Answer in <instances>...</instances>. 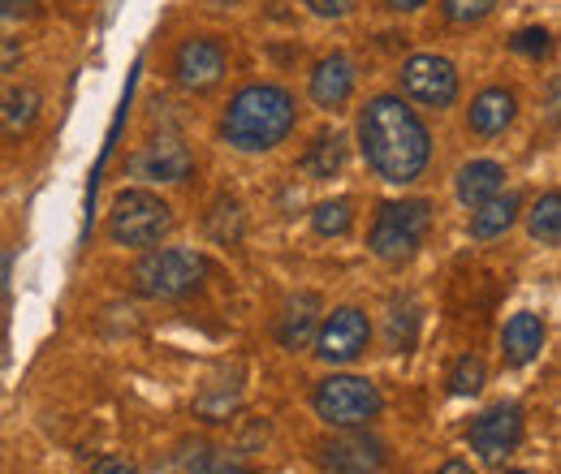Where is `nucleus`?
Wrapping results in <instances>:
<instances>
[{
  "mask_svg": "<svg viewBox=\"0 0 561 474\" xmlns=\"http://www.w3.org/2000/svg\"><path fill=\"white\" fill-rule=\"evenodd\" d=\"M518 211H523V199L514 190H496L492 199L471 207V238L476 242H492V238L510 233L518 224Z\"/></svg>",
  "mask_w": 561,
  "mask_h": 474,
  "instance_id": "6ab92c4d",
  "label": "nucleus"
},
{
  "mask_svg": "<svg viewBox=\"0 0 561 474\" xmlns=\"http://www.w3.org/2000/svg\"><path fill=\"white\" fill-rule=\"evenodd\" d=\"M545 337H549L545 315H536V311L510 315L505 328H501V362H505V367H527V362H536L540 349H545Z\"/></svg>",
  "mask_w": 561,
  "mask_h": 474,
  "instance_id": "dca6fc26",
  "label": "nucleus"
},
{
  "mask_svg": "<svg viewBox=\"0 0 561 474\" xmlns=\"http://www.w3.org/2000/svg\"><path fill=\"white\" fill-rule=\"evenodd\" d=\"M484 384H489L484 358H480V354H462V358L454 362V371H449V393H454V397H476Z\"/></svg>",
  "mask_w": 561,
  "mask_h": 474,
  "instance_id": "b1692460",
  "label": "nucleus"
},
{
  "mask_svg": "<svg viewBox=\"0 0 561 474\" xmlns=\"http://www.w3.org/2000/svg\"><path fill=\"white\" fill-rule=\"evenodd\" d=\"M294 126H298V100L280 82L242 86L220 113V138L247 155L277 151L280 142L294 135Z\"/></svg>",
  "mask_w": 561,
  "mask_h": 474,
  "instance_id": "f03ea898",
  "label": "nucleus"
},
{
  "mask_svg": "<svg viewBox=\"0 0 561 474\" xmlns=\"http://www.w3.org/2000/svg\"><path fill=\"white\" fill-rule=\"evenodd\" d=\"M398 86H402V100H415L420 108H454L458 104V91H462V78L458 66L440 53H420L411 61H402L398 73Z\"/></svg>",
  "mask_w": 561,
  "mask_h": 474,
  "instance_id": "0eeeda50",
  "label": "nucleus"
},
{
  "mask_svg": "<svg viewBox=\"0 0 561 474\" xmlns=\"http://www.w3.org/2000/svg\"><path fill=\"white\" fill-rule=\"evenodd\" d=\"M432 229V204L427 199H398V204H380L371 229H367V251L380 264H407L415 259Z\"/></svg>",
  "mask_w": 561,
  "mask_h": 474,
  "instance_id": "39448f33",
  "label": "nucleus"
},
{
  "mask_svg": "<svg viewBox=\"0 0 561 474\" xmlns=\"http://www.w3.org/2000/svg\"><path fill=\"white\" fill-rule=\"evenodd\" d=\"M510 48H514L518 57H531V61H540V57H549V48H553V35H549L545 26H527V31H518V35L510 39Z\"/></svg>",
  "mask_w": 561,
  "mask_h": 474,
  "instance_id": "bb28decb",
  "label": "nucleus"
},
{
  "mask_svg": "<svg viewBox=\"0 0 561 474\" xmlns=\"http://www.w3.org/2000/svg\"><path fill=\"white\" fill-rule=\"evenodd\" d=\"M26 61V48L18 44V39H9V35H0V78L4 73H13V69Z\"/></svg>",
  "mask_w": 561,
  "mask_h": 474,
  "instance_id": "7c9ffc66",
  "label": "nucleus"
},
{
  "mask_svg": "<svg viewBox=\"0 0 561 474\" xmlns=\"http://www.w3.org/2000/svg\"><path fill=\"white\" fill-rule=\"evenodd\" d=\"M505 474H531V471H505Z\"/></svg>",
  "mask_w": 561,
  "mask_h": 474,
  "instance_id": "c9c22d12",
  "label": "nucleus"
},
{
  "mask_svg": "<svg viewBox=\"0 0 561 474\" xmlns=\"http://www.w3.org/2000/svg\"><path fill=\"white\" fill-rule=\"evenodd\" d=\"M385 4H389L393 13H415V9H423L427 0H385Z\"/></svg>",
  "mask_w": 561,
  "mask_h": 474,
  "instance_id": "72a5a7b5",
  "label": "nucleus"
},
{
  "mask_svg": "<svg viewBox=\"0 0 561 474\" xmlns=\"http://www.w3.org/2000/svg\"><path fill=\"white\" fill-rule=\"evenodd\" d=\"M178 466H182V474H251V466H247L238 453H229V449H208L204 440L182 444Z\"/></svg>",
  "mask_w": 561,
  "mask_h": 474,
  "instance_id": "aec40b11",
  "label": "nucleus"
},
{
  "mask_svg": "<svg viewBox=\"0 0 561 474\" xmlns=\"http://www.w3.org/2000/svg\"><path fill=\"white\" fill-rule=\"evenodd\" d=\"M411 340H415V307L407 302V311H402V307H393V315H389V345L402 354Z\"/></svg>",
  "mask_w": 561,
  "mask_h": 474,
  "instance_id": "cd10ccee",
  "label": "nucleus"
},
{
  "mask_svg": "<svg viewBox=\"0 0 561 474\" xmlns=\"http://www.w3.org/2000/svg\"><path fill=\"white\" fill-rule=\"evenodd\" d=\"M358 151L389 186H411L427 173L432 130L402 95H371L358 113Z\"/></svg>",
  "mask_w": 561,
  "mask_h": 474,
  "instance_id": "f257e3e1",
  "label": "nucleus"
},
{
  "mask_svg": "<svg viewBox=\"0 0 561 474\" xmlns=\"http://www.w3.org/2000/svg\"><path fill=\"white\" fill-rule=\"evenodd\" d=\"M208 259L199 251L186 246H151L135 264V289L142 298H160V302H182L191 293L204 289Z\"/></svg>",
  "mask_w": 561,
  "mask_h": 474,
  "instance_id": "20e7f679",
  "label": "nucleus"
},
{
  "mask_svg": "<svg viewBox=\"0 0 561 474\" xmlns=\"http://www.w3.org/2000/svg\"><path fill=\"white\" fill-rule=\"evenodd\" d=\"M311 340H316V358L320 362L351 367V362H358L367 354V345H371V320L358 307H337V311H329L320 320V328H316Z\"/></svg>",
  "mask_w": 561,
  "mask_h": 474,
  "instance_id": "6e6552de",
  "label": "nucleus"
},
{
  "mask_svg": "<svg viewBox=\"0 0 561 474\" xmlns=\"http://www.w3.org/2000/svg\"><path fill=\"white\" fill-rule=\"evenodd\" d=\"M354 82H358V69L346 53H333V57H320L316 66H311V78H307V95H311V104L316 108H324V113H337V108H346L354 95Z\"/></svg>",
  "mask_w": 561,
  "mask_h": 474,
  "instance_id": "ddd939ff",
  "label": "nucleus"
},
{
  "mask_svg": "<svg viewBox=\"0 0 561 474\" xmlns=\"http://www.w3.org/2000/svg\"><path fill=\"white\" fill-rule=\"evenodd\" d=\"M492 9H496V0H440L445 22H454V26H476V22L489 18Z\"/></svg>",
  "mask_w": 561,
  "mask_h": 474,
  "instance_id": "a878e982",
  "label": "nucleus"
},
{
  "mask_svg": "<svg viewBox=\"0 0 561 474\" xmlns=\"http://www.w3.org/2000/svg\"><path fill=\"white\" fill-rule=\"evenodd\" d=\"M316 18H329V22H337V18H351L354 9H358V0H302Z\"/></svg>",
  "mask_w": 561,
  "mask_h": 474,
  "instance_id": "c756f323",
  "label": "nucleus"
},
{
  "mask_svg": "<svg viewBox=\"0 0 561 474\" xmlns=\"http://www.w3.org/2000/svg\"><path fill=\"white\" fill-rule=\"evenodd\" d=\"M527 233L540 242V246H558L561 242V195L558 190H545L531 211H527Z\"/></svg>",
  "mask_w": 561,
  "mask_h": 474,
  "instance_id": "4be33fe9",
  "label": "nucleus"
},
{
  "mask_svg": "<svg viewBox=\"0 0 561 474\" xmlns=\"http://www.w3.org/2000/svg\"><path fill=\"white\" fill-rule=\"evenodd\" d=\"M342 164H346V138L342 135H320L311 147H307V155H302V173H307L311 182H329V177H337Z\"/></svg>",
  "mask_w": 561,
  "mask_h": 474,
  "instance_id": "412c9836",
  "label": "nucleus"
},
{
  "mask_svg": "<svg viewBox=\"0 0 561 474\" xmlns=\"http://www.w3.org/2000/svg\"><path fill=\"white\" fill-rule=\"evenodd\" d=\"M311 409H316L320 423H329L337 431H351V427H371L385 409V397L367 375H329V380L316 384Z\"/></svg>",
  "mask_w": 561,
  "mask_h": 474,
  "instance_id": "423d86ee",
  "label": "nucleus"
},
{
  "mask_svg": "<svg viewBox=\"0 0 561 474\" xmlns=\"http://www.w3.org/2000/svg\"><path fill=\"white\" fill-rule=\"evenodd\" d=\"M173 229H178L173 207L164 204L156 190H147V186L117 190L113 204H108V220H104V238L113 246H126V251H151Z\"/></svg>",
  "mask_w": 561,
  "mask_h": 474,
  "instance_id": "7ed1b4c3",
  "label": "nucleus"
},
{
  "mask_svg": "<svg viewBox=\"0 0 561 474\" xmlns=\"http://www.w3.org/2000/svg\"><path fill=\"white\" fill-rule=\"evenodd\" d=\"M514 117H518V100H514L510 86H484V91L471 100V108H467V126H471L476 138L505 135V130L514 126Z\"/></svg>",
  "mask_w": 561,
  "mask_h": 474,
  "instance_id": "f3484780",
  "label": "nucleus"
},
{
  "mask_svg": "<svg viewBox=\"0 0 561 474\" xmlns=\"http://www.w3.org/2000/svg\"><path fill=\"white\" fill-rule=\"evenodd\" d=\"M44 117V91L35 82H9L0 91V138L31 135Z\"/></svg>",
  "mask_w": 561,
  "mask_h": 474,
  "instance_id": "4468645a",
  "label": "nucleus"
},
{
  "mask_svg": "<svg viewBox=\"0 0 561 474\" xmlns=\"http://www.w3.org/2000/svg\"><path fill=\"white\" fill-rule=\"evenodd\" d=\"M316 462L329 474H380L385 471V440L367 427H351L324 444H316Z\"/></svg>",
  "mask_w": 561,
  "mask_h": 474,
  "instance_id": "9b49d317",
  "label": "nucleus"
},
{
  "mask_svg": "<svg viewBox=\"0 0 561 474\" xmlns=\"http://www.w3.org/2000/svg\"><path fill=\"white\" fill-rule=\"evenodd\" d=\"M242 402V393H238V384L233 389H204V397L195 402V414L204 418V423H225L233 409Z\"/></svg>",
  "mask_w": 561,
  "mask_h": 474,
  "instance_id": "393cba45",
  "label": "nucleus"
},
{
  "mask_svg": "<svg viewBox=\"0 0 561 474\" xmlns=\"http://www.w3.org/2000/svg\"><path fill=\"white\" fill-rule=\"evenodd\" d=\"M91 474H139V471H135L130 458H122V453H104V458L91 466Z\"/></svg>",
  "mask_w": 561,
  "mask_h": 474,
  "instance_id": "2f4dec72",
  "label": "nucleus"
},
{
  "mask_svg": "<svg viewBox=\"0 0 561 474\" xmlns=\"http://www.w3.org/2000/svg\"><path fill=\"white\" fill-rule=\"evenodd\" d=\"M549 122H553V126H558V82H553V86H549Z\"/></svg>",
  "mask_w": 561,
  "mask_h": 474,
  "instance_id": "f704fd0d",
  "label": "nucleus"
},
{
  "mask_svg": "<svg viewBox=\"0 0 561 474\" xmlns=\"http://www.w3.org/2000/svg\"><path fill=\"white\" fill-rule=\"evenodd\" d=\"M320 315H324L320 293H294V298H285L280 320H277V345L280 349H285V354L307 349L311 337H316V328H320Z\"/></svg>",
  "mask_w": 561,
  "mask_h": 474,
  "instance_id": "2eb2a0df",
  "label": "nucleus"
},
{
  "mask_svg": "<svg viewBox=\"0 0 561 474\" xmlns=\"http://www.w3.org/2000/svg\"><path fill=\"white\" fill-rule=\"evenodd\" d=\"M354 224V199H324L311 211V229L320 238H346Z\"/></svg>",
  "mask_w": 561,
  "mask_h": 474,
  "instance_id": "5701e85b",
  "label": "nucleus"
},
{
  "mask_svg": "<svg viewBox=\"0 0 561 474\" xmlns=\"http://www.w3.org/2000/svg\"><path fill=\"white\" fill-rule=\"evenodd\" d=\"M523 406L518 402H496L489 406L471 427H467V440H471V449L480 453V462H489V466H501L518 444H523Z\"/></svg>",
  "mask_w": 561,
  "mask_h": 474,
  "instance_id": "9d476101",
  "label": "nucleus"
},
{
  "mask_svg": "<svg viewBox=\"0 0 561 474\" xmlns=\"http://www.w3.org/2000/svg\"><path fill=\"white\" fill-rule=\"evenodd\" d=\"M432 474H476V466H471V462H462V458H449V462H440Z\"/></svg>",
  "mask_w": 561,
  "mask_h": 474,
  "instance_id": "473e14b6",
  "label": "nucleus"
},
{
  "mask_svg": "<svg viewBox=\"0 0 561 474\" xmlns=\"http://www.w3.org/2000/svg\"><path fill=\"white\" fill-rule=\"evenodd\" d=\"M44 13L39 0H0V22H35Z\"/></svg>",
  "mask_w": 561,
  "mask_h": 474,
  "instance_id": "c85d7f7f",
  "label": "nucleus"
},
{
  "mask_svg": "<svg viewBox=\"0 0 561 474\" xmlns=\"http://www.w3.org/2000/svg\"><path fill=\"white\" fill-rule=\"evenodd\" d=\"M225 69H229V48L220 35H191L173 48V78H178V86H186L195 95L216 91Z\"/></svg>",
  "mask_w": 561,
  "mask_h": 474,
  "instance_id": "1a4fd4ad",
  "label": "nucleus"
},
{
  "mask_svg": "<svg viewBox=\"0 0 561 474\" xmlns=\"http://www.w3.org/2000/svg\"><path fill=\"white\" fill-rule=\"evenodd\" d=\"M496 190H505V164L501 160H467L458 173H454V195L458 204L476 207L492 199Z\"/></svg>",
  "mask_w": 561,
  "mask_h": 474,
  "instance_id": "a211bd4d",
  "label": "nucleus"
},
{
  "mask_svg": "<svg viewBox=\"0 0 561 474\" xmlns=\"http://www.w3.org/2000/svg\"><path fill=\"white\" fill-rule=\"evenodd\" d=\"M195 173V155L182 138L173 135H160L151 142H142V151H135L130 160V177L139 182H156V186H178Z\"/></svg>",
  "mask_w": 561,
  "mask_h": 474,
  "instance_id": "f8f14e48",
  "label": "nucleus"
}]
</instances>
